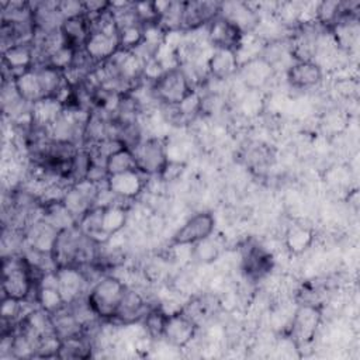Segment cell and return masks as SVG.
<instances>
[{"instance_id": "22", "label": "cell", "mask_w": 360, "mask_h": 360, "mask_svg": "<svg viewBox=\"0 0 360 360\" xmlns=\"http://www.w3.org/2000/svg\"><path fill=\"white\" fill-rule=\"evenodd\" d=\"M65 110L59 98L42 97L31 104V122L34 127L48 129Z\"/></svg>"}, {"instance_id": "25", "label": "cell", "mask_w": 360, "mask_h": 360, "mask_svg": "<svg viewBox=\"0 0 360 360\" xmlns=\"http://www.w3.org/2000/svg\"><path fill=\"white\" fill-rule=\"evenodd\" d=\"M11 82H13L15 91L18 93V96L28 104H32L37 100L44 97V93H42V89H41V84H39V80H38V76H37V72L34 68L14 76L11 79Z\"/></svg>"}, {"instance_id": "10", "label": "cell", "mask_w": 360, "mask_h": 360, "mask_svg": "<svg viewBox=\"0 0 360 360\" xmlns=\"http://www.w3.org/2000/svg\"><path fill=\"white\" fill-rule=\"evenodd\" d=\"M207 41L215 48L239 51L243 44V32L222 15H217L207 27Z\"/></svg>"}, {"instance_id": "34", "label": "cell", "mask_w": 360, "mask_h": 360, "mask_svg": "<svg viewBox=\"0 0 360 360\" xmlns=\"http://www.w3.org/2000/svg\"><path fill=\"white\" fill-rule=\"evenodd\" d=\"M76 52H77L76 49H73L72 46H68L66 44H63L59 48H56L53 52H51L45 58L44 63L65 72V70H68L72 66V63L75 60V56H76Z\"/></svg>"}, {"instance_id": "27", "label": "cell", "mask_w": 360, "mask_h": 360, "mask_svg": "<svg viewBox=\"0 0 360 360\" xmlns=\"http://www.w3.org/2000/svg\"><path fill=\"white\" fill-rule=\"evenodd\" d=\"M34 69L37 72L44 97H56L62 90V87L66 84L63 72L46 63L35 65Z\"/></svg>"}, {"instance_id": "16", "label": "cell", "mask_w": 360, "mask_h": 360, "mask_svg": "<svg viewBox=\"0 0 360 360\" xmlns=\"http://www.w3.org/2000/svg\"><path fill=\"white\" fill-rule=\"evenodd\" d=\"M35 48L32 42H18L1 51V60L4 72L8 70L10 80L35 66Z\"/></svg>"}, {"instance_id": "32", "label": "cell", "mask_w": 360, "mask_h": 360, "mask_svg": "<svg viewBox=\"0 0 360 360\" xmlns=\"http://www.w3.org/2000/svg\"><path fill=\"white\" fill-rule=\"evenodd\" d=\"M221 252H222L221 242L217 238L214 239V236L211 235V236L200 240L198 243L193 245L191 256L195 262H198L201 264H210L218 259Z\"/></svg>"}, {"instance_id": "21", "label": "cell", "mask_w": 360, "mask_h": 360, "mask_svg": "<svg viewBox=\"0 0 360 360\" xmlns=\"http://www.w3.org/2000/svg\"><path fill=\"white\" fill-rule=\"evenodd\" d=\"M59 31L63 38V42L68 46H72L73 49L79 51V49H83L91 32V28H90L89 18L84 14H80L76 17L65 18Z\"/></svg>"}, {"instance_id": "33", "label": "cell", "mask_w": 360, "mask_h": 360, "mask_svg": "<svg viewBox=\"0 0 360 360\" xmlns=\"http://www.w3.org/2000/svg\"><path fill=\"white\" fill-rule=\"evenodd\" d=\"M120 49L134 51L143 41V25L139 22L120 28L118 31Z\"/></svg>"}, {"instance_id": "9", "label": "cell", "mask_w": 360, "mask_h": 360, "mask_svg": "<svg viewBox=\"0 0 360 360\" xmlns=\"http://www.w3.org/2000/svg\"><path fill=\"white\" fill-rule=\"evenodd\" d=\"M276 69L262 55H256L240 60L238 77L248 91H259L274 77Z\"/></svg>"}, {"instance_id": "15", "label": "cell", "mask_w": 360, "mask_h": 360, "mask_svg": "<svg viewBox=\"0 0 360 360\" xmlns=\"http://www.w3.org/2000/svg\"><path fill=\"white\" fill-rule=\"evenodd\" d=\"M83 51L96 63H104L120 51L117 31H91Z\"/></svg>"}, {"instance_id": "23", "label": "cell", "mask_w": 360, "mask_h": 360, "mask_svg": "<svg viewBox=\"0 0 360 360\" xmlns=\"http://www.w3.org/2000/svg\"><path fill=\"white\" fill-rule=\"evenodd\" d=\"M128 221V208L121 202H110L103 205L101 233L105 243L120 233Z\"/></svg>"}, {"instance_id": "5", "label": "cell", "mask_w": 360, "mask_h": 360, "mask_svg": "<svg viewBox=\"0 0 360 360\" xmlns=\"http://www.w3.org/2000/svg\"><path fill=\"white\" fill-rule=\"evenodd\" d=\"M132 152L136 169L148 177L160 176L170 159L166 142L158 136L143 138Z\"/></svg>"}, {"instance_id": "7", "label": "cell", "mask_w": 360, "mask_h": 360, "mask_svg": "<svg viewBox=\"0 0 360 360\" xmlns=\"http://www.w3.org/2000/svg\"><path fill=\"white\" fill-rule=\"evenodd\" d=\"M198 325L181 309L167 314L162 340L174 349L187 347L195 338Z\"/></svg>"}, {"instance_id": "8", "label": "cell", "mask_w": 360, "mask_h": 360, "mask_svg": "<svg viewBox=\"0 0 360 360\" xmlns=\"http://www.w3.org/2000/svg\"><path fill=\"white\" fill-rule=\"evenodd\" d=\"M274 267V257L270 250L252 242L242 249L240 269L249 281H260L267 277Z\"/></svg>"}, {"instance_id": "2", "label": "cell", "mask_w": 360, "mask_h": 360, "mask_svg": "<svg viewBox=\"0 0 360 360\" xmlns=\"http://www.w3.org/2000/svg\"><path fill=\"white\" fill-rule=\"evenodd\" d=\"M128 285L115 274H104L94 281L86 295L93 312L104 322L112 321Z\"/></svg>"}, {"instance_id": "12", "label": "cell", "mask_w": 360, "mask_h": 360, "mask_svg": "<svg viewBox=\"0 0 360 360\" xmlns=\"http://www.w3.org/2000/svg\"><path fill=\"white\" fill-rule=\"evenodd\" d=\"M146 177L148 176L142 174L138 169L128 170L124 173L108 176L105 186L117 200H135L146 190Z\"/></svg>"}, {"instance_id": "17", "label": "cell", "mask_w": 360, "mask_h": 360, "mask_svg": "<svg viewBox=\"0 0 360 360\" xmlns=\"http://www.w3.org/2000/svg\"><path fill=\"white\" fill-rule=\"evenodd\" d=\"M58 233L59 231L55 226H52L42 217H38L32 219V222H30L28 226L24 229L25 246L41 253L52 255Z\"/></svg>"}, {"instance_id": "13", "label": "cell", "mask_w": 360, "mask_h": 360, "mask_svg": "<svg viewBox=\"0 0 360 360\" xmlns=\"http://www.w3.org/2000/svg\"><path fill=\"white\" fill-rule=\"evenodd\" d=\"M55 276L58 288L66 305L87 295V291L91 284L79 266L58 267L55 270Z\"/></svg>"}, {"instance_id": "3", "label": "cell", "mask_w": 360, "mask_h": 360, "mask_svg": "<svg viewBox=\"0 0 360 360\" xmlns=\"http://www.w3.org/2000/svg\"><path fill=\"white\" fill-rule=\"evenodd\" d=\"M150 91L162 105H177L195 91L187 75L180 66L166 69L153 83Z\"/></svg>"}, {"instance_id": "14", "label": "cell", "mask_w": 360, "mask_h": 360, "mask_svg": "<svg viewBox=\"0 0 360 360\" xmlns=\"http://www.w3.org/2000/svg\"><path fill=\"white\" fill-rule=\"evenodd\" d=\"M288 84L295 90H312L323 80V68L315 60H295L285 69Z\"/></svg>"}, {"instance_id": "28", "label": "cell", "mask_w": 360, "mask_h": 360, "mask_svg": "<svg viewBox=\"0 0 360 360\" xmlns=\"http://www.w3.org/2000/svg\"><path fill=\"white\" fill-rule=\"evenodd\" d=\"M93 340L82 333L69 339L60 340L58 359H89L93 356Z\"/></svg>"}, {"instance_id": "26", "label": "cell", "mask_w": 360, "mask_h": 360, "mask_svg": "<svg viewBox=\"0 0 360 360\" xmlns=\"http://www.w3.org/2000/svg\"><path fill=\"white\" fill-rule=\"evenodd\" d=\"M41 217L58 231H63L77 225L76 218L68 211L60 200L41 202Z\"/></svg>"}, {"instance_id": "37", "label": "cell", "mask_w": 360, "mask_h": 360, "mask_svg": "<svg viewBox=\"0 0 360 360\" xmlns=\"http://www.w3.org/2000/svg\"><path fill=\"white\" fill-rule=\"evenodd\" d=\"M58 10H59L60 15L63 17V20L84 14L83 13V3L82 1H75V0L58 1Z\"/></svg>"}, {"instance_id": "4", "label": "cell", "mask_w": 360, "mask_h": 360, "mask_svg": "<svg viewBox=\"0 0 360 360\" xmlns=\"http://www.w3.org/2000/svg\"><path fill=\"white\" fill-rule=\"evenodd\" d=\"M322 322V307L316 304L301 302L294 309L287 332L291 342L295 345L297 349L301 346L311 345L316 336L318 328Z\"/></svg>"}, {"instance_id": "29", "label": "cell", "mask_w": 360, "mask_h": 360, "mask_svg": "<svg viewBox=\"0 0 360 360\" xmlns=\"http://www.w3.org/2000/svg\"><path fill=\"white\" fill-rule=\"evenodd\" d=\"M52 321H53L55 335L60 340L84 333L82 323L76 319V316L72 314V311L68 308V305L65 308H62L60 311L52 314Z\"/></svg>"}, {"instance_id": "24", "label": "cell", "mask_w": 360, "mask_h": 360, "mask_svg": "<svg viewBox=\"0 0 360 360\" xmlns=\"http://www.w3.org/2000/svg\"><path fill=\"white\" fill-rule=\"evenodd\" d=\"M315 239V232L304 224H292L284 232V246L291 255H301L308 250Z\"/></svg>"}, {"instance_id": "11", "label": "cell", "mask_w": 360, "mask_h": 360, "mask_svg": "<svg viewBox=\"0 0 360 360\" xmlns=\"http://www.w3.org/2000/svg\"><path fill=\"white\" fill-rule=\"evenodd\" d=\"M219 15L236 25L243 32V35L256 31L262 21L259 8H256L255 4L245 1L221 3Z\"/></svg>"}, {"instance_id": "6", "label": "cell", "mask_w": 360, "mask_h": 360, "mask_svg": "<svg viewBox=\"0 0 360 360\" xmlns=\"http://www.w3.org/2000/svg\"><path fill=\"white\" fill-rule=\"evenodd\" d=\"M215 229V217L210 211L191 215L170 238V246H193L211 236Z\"/></svg>"}, {"instance_id": "35", "label": "cell", "mask_w": 360, "mask_h": 360, "mask_svg": "<svg viewBox=\"0 0 360 360\" xmlns=\"http://www.w3.org/2000/svg\"><path fill=\"white\" fill-rule=\"evenodd\" d=\"M134 11L142 25L158 24L159 21V7L156 1H135Z\"/></svg>"}, {"instance_id": "18", "label": "cell", "mask_w": 360, "mask_h": 360, "mask_svg": "<svg viewBox=\"0 0 360 360\" xmlns=\"http://www.w3.org/2000/svg\"><path fill=\"white\" fill-rule=\"evenodd\" d=\"M221 3L217 1H184L181 31H195L207 27L218 14Z\"/></svg>"}, {"instance_id": "36", "label": "cell", "mask_w": 360, "mask_h": 360, "mask_svg": "<svg viewBox=\"0 0 360 360\" xmlns=\"http://www.w3.org/2000/svg\"><path fill=\"white\" fill-rule=\"evenodd\" d=\"M183 170H184V163L169 159L166 167L163 169L160 176H158V179L160 181H173V180H177L181 176Z\"/></svg>"}, {"instance_id": "19", "label": "cell", "mask_w": 360, "mask_h": 360, "mask_svg": "<svg viewBox=\"0 0 360 360\" xmlns=\"http://www.w3.org/2000/svg\"><path fill=\"white\" fill-rule=\"evenodd\" d=\"M152 307H149L146 298L135 288L128 287L125 291V295L117 309L115 316L112 321H117L120 325H132L138 323L143 319V316L148 314V311ZM110 321V322H112Z\"/></svg>"}, {"instance_id": "1", "label": "cell", "mask_w": 360, "mask_h": 360, "mask_svg": "<svg viewBox=\"0 0 360 360\" xmlns=\"http://www.w3.org/2000/svg\"><path fill=\"white\" fill-rule=\"evenodd\" d=\"M35 284L37 280L34 273L22 253L3 256V297H10L22 302L34 301Z\"/></svg>"}, {"instance_id": "31", "label": "cell", "mask_w": 360, "mask_h": 360, "mask_svg": "<svg viewBox=\"0 0 360 360\" xmlns=\"http://www.w3.org/2000/svg\"><path fill=\"white\" fill-rule=\"evenodd\" d=\"M104 167L108 176L124 173L128 170H135L136 163H135L134 152L125 146L120 148L105 159Z\"/></svg>"}, {"instance_id": "20", "label": "cell", "mask_w": 360, "mask_h": 360, "mask_svg": "<svg viewBox=\"0 0 360 360\" xmlns=\"http://www.w3.org/2000/svg\"><path fill=\"white\" fill-rule=\"evenodd\" d=\"M239 63L240 62L236 51L215 48L205 60V69L211 79L222 82L236 75Z\"/></svg>"}, {"instance_id": "30", "label": "cell", "mask_w": 360, "mask_h": 360, "mask_svg": "<svg viewBox=\"0 0 360 360\" xmlns=\"http://www.w3.org/2000/svg\"><path fill=\"white\" fill-rule=\"evenodd\" d=\"M343 14L342 1L325 0L315 4L314 21L323 30L329 31Z\"/></svg>"}]
</instances>
